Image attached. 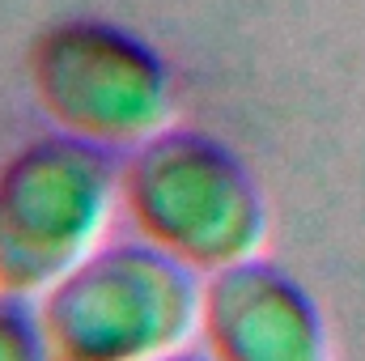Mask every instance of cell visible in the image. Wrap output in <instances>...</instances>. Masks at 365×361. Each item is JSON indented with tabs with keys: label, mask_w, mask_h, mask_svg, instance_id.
I'll return each mask as SVG.
<instances>
[{
	"label": "cell",
	"mask_w": 365,
	"mask_h": 361,
	"mask_svg": "<svg viewBox=\"0 0 365 361\" xmlns=\"http://www.w3.org/2000/svg\"><path fill=\"white\" fill-rule=\"evenodd\" d=\"M200 272L153 243L93 247L38 293L60 361H153L200 332Z\"/></svg>",
	"instance_id": "6da1fadb"
},
{
	"label": "cell",
	"mask_w": 365,
	"mask_h": 361,
	"mask_svg": "<svg viewBox=\"0 0 365 361\" xmlns=\"http://www.w3.org/2000/svg\"><path fill=\"white\" fill-rule=\"evenodd\" d=\"M119 191L140 238L191 272L251 260L268 230L264 195L247 166L200 132H158L140 141L119 175Z\"/></svg>",
	"instance_id": "7a4b0ae2"
},
{
	"label": "cell",
	"mask_w": 365,
	"mask_h": 361,
	"mask_svg": "<svg viewBox=\"0 0 365 361\" xmlns=\"http://www.w3.org/2000/svg\"><path fill=\"white\" fill-rule=\"evenodd\" d=\"M119 171L81 136H51L0 171V289L38 298L93 251Z\"/></svg>",
	"instance_id": "3957f363"
},
{
	"label": "cell",
	"mask_w": 365,
	"mask_h": 361,
	"mask_svg": "<svg viewBox=\"0 0 365 361\" xmlns=\"http://www.w3.org/2000/svg\"><path fill=\"white\" fill-rule=\"evenodd\" d=\"M43 106L90 145H140L162 132L170 90L136 43L110 34H60L38 56Z\"/></svg>",
	"instance_id": "277c9868"
},
{
	"label": "cell",
	"mask_w": 365,
	"mask_h": 361,
	"mask_svg": "<svg viewBox=\"0 0 365 361\" xmlns=\"http://www.w3.org/2000/svg\"><path fill=\"white\" fill-rule=\"evenodd\" d=\"M200 340L208 361H331L314 298L255 255L208 272L200 289Z\"/></svg>",
	"instance_id": "5b68a950"
},
{
	"label": "cell",
	"mask_w": 365,
	"mask_h": 361,
	"mask_svg": "<svg viewBox=\"0 0 365 361\" xmlns=\"http://www.w3.org/2000/svg\"><path fill=\"white\" fill-rule=\"evenodd\" d=\"M0 361H60L38 319V302L9 289H0Z\"/></svg>",
	"instance_id": "8992f818"
},
{
	"label": "cell",
	"mask_w": 365,
	"mask_h": 361,
	"mask_svg": "<svg viewBox=\"0 0 365 361\" xmlns=\"http://www.w3.org/2000/svg\"><path fill=\"white\" fill-rule=\"evenodd\" d=\"M153 361H208V353H204V349H200V353H195V349H175V353L153 357Z\"/></svg>",
	"instance_id": "52a82bcc"
}]
</instances>
